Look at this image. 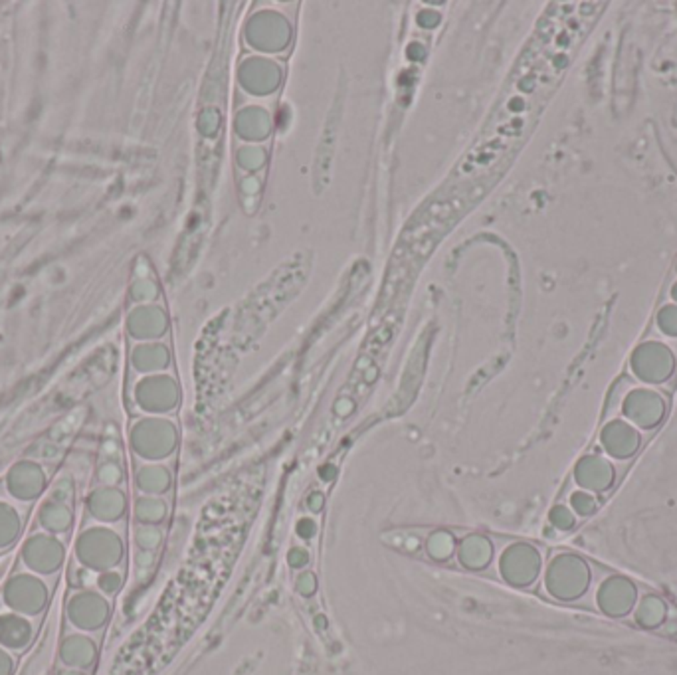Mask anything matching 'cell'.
Returning <instances> with one entry per match:
<instances>
[{
	"instance_id": "5",
	"label": "cell",
	"mask_w": 677,
	"mask_h": 675,
	"mask_svg": "<svg viewBox=\"0 0 677 675\" xmlns=\"http://www.w3.org/2000/svg\"><path fill=\"white\" fill-rule=\"evenodd\" d=\"M167 513V507L161 499H153V497H145L137 505V515L139 519L145 523H159L164 519Z\"/></svg>"
},
{
	"instance_id": "6",
	"label": "cell",
	"mask_w": 677,
	"mask_h": 675,
	"mask_svg": "<svg viewBox=\"0 0 677 675\" xmlns=\"http://www.w3.org/2000/svg\"><path fill=\"white\" fill-rule=\"evenodd\" d=\"M159 540H161V531L157 529V527H143L141 531H139V543L143 545V547H157L159 545Z\"/></svg>"
},
{
	"instance_id": "3",
	"label": "cell",
	"mask_w": 677,
	"mask_h": 675,
	"mask_svg": "<svg viewBox=\"0 0 677 675\" xmlns=\"http://www.w3.org/2000/svg\"><path fill=\"white\" fill-rule=\"evenodd\" d=\"M426 549H428V555L436 560H448V558L456 553V539H453V535L450 531H436L430 535V539L426 543Z\"/></svg>"
},
{
	"instance_id": "10",
	"label": "cell",
	"mask_w": 677,
	"mask_h": 675,
	"mask_svg": "<svg viewBox=\"0 0 677 675\" xmlns=\"http://www.w3.org/2000/svg\"><path fill=\"white\" fill-rule=\"evenodd\" d=\"M308 507L313 513L321 511V507H323V496H321V493H313V496L308 499Z\"/></svg>"
},
{
	"instance_id": "2",
	"label": "cell",
	"mask_w": 677,
	"mask_h": 675,
	"mask_svg": "<svg viewBox=\"0 0 677 675\" xmlns=\"http://www.w3.org/2000/svg\"><path fill=\"white\" fill-rule=\"evenodd\" d=\"M535 557H531V549L527 550L525 547H511L505 550L503 560H501V572L507 580L517 582V578L521 575H531L535 568Z\"/></svg>"
},
{
	"instance_id": "7",
	"label": "cell",
	"mask_w": 677,
	"mask_h": 675,
	"mask_svg": "<svg viewBox=\"0 0 677 675\" xmlns=\"http://www.w3.org/2000/svg\"><path fill=\"white\" fill-rule=\"evenodd\" d=\"M309 562V553L305 549H301V547H293V549L289 550V565L293 568H301L305 567Z\"/></svg>"
},
{
	"instance_id": "8",
	"label": "cell",
	"mask_w": 677,
	"mask_h": 675,
	"mask_svg": "<svg viewBox=\"0 0 677 675\" xmlns=\"http://www.w3.org/2000/svg\"><path fill=\"white\" fill-rule=\"evenodd\" d=\"M315 576L311 575V572H303L298 580V590L301 595H311V592L315 590Z\"/></svg>"
},
{
	"instance_id": "1",
	"label": "cell",
	"mask_w": 677,
	"mask_h": 675,
	"mask_svg": "<svg viewBox=\"0 0 677 675\" xmlns=\"http://www.w3.org/2000/svg\"><path fill=\"white\" fill-rule=\"evenodd\" d=\"M458 558L466 568L470 570H479L486 568L491 560V543L483 535H468L466 539L458 545Z\"/></svg>"
},
{
	"instance_id": "9",
	"label": "cell",
	"mask_w": 677,
	"mask_h": 675,
	"mask_svg": "<svg viewBox=\"0 0 677 675\" xmlns=\"http://www.w3.org/2000/svg\"><path fill=\"white\" fill-rule=\"evenodd\" d=\"M298 533L301 539H311V537H315L317 527L315 523L311 521V519H301L298 523Z\"/></svg>"
},
{
	"instance_id": "4",
	"label": "cell",
	"mask_w": 677,
	"mask_h": 675,
	"mask_svg": "<svg viewBox=\"0 0 677 675\" xmlns=\"http://www.w3.org/2000/svg\"><path fill=\"white\" fill-rule=\"evenodd\" d=\"M169 483L171 477L163 468H149L139 476V487L147 493H163L164 489H169Z\"/></svg>"
}]
</instances>
